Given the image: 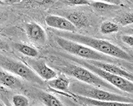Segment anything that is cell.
I'll return each mask as SVG.
<instances>
[{"label":"cell","mask_w":133,"mask_h":106,"mask_svg":"<svg viewBox=\"0 0 133 106\" xmlns=\"http://www.w3.org/2000/svg\"><path fill=\"white\" fill-rule=\"evenodd\" d=\"M54 33L56 35L88 46L100 53L107 55L110 57L121 59L126 61L133 60L131 56L128 54L125 51L107 40L85 36L76 33V32L56 30L54 31Z\"/></svg>","instance_id":"cell-1"},{"label":"cell","mask_w":133,"mask_h":106,"mask_svg":"<svg viewBox=\"0 0 133 106\" xmlns=\"http://www.w3.org/2000/svg\"><path fill=\"white\" fill-rule=\"evenodd\" d=\"M70 90L71 93L77 95L88 97L95 100L108 101V102H119L125 103H133V99L129 97L123 96L114 93L108 92L102 88L97 87L82 81H75L71 83Z\"/></svg>","instance_id":"cell-2"},{"label":"cell","mask_w":133,"mask_h":106,"mask_svg":"<svg viewBox=\"0 0 133 106\" xmlns=\"http://www.w3.org/2000/svg\"><path fill=\"white\" fill-rule=\"evenodd\" d=\"M54 40L65 52H67L75 56L93 61H104L113 62L114 60L107 55L100 53L93 48L81 43L65 39L62 37L55 34Z\"/></svg>","instance_id":"cell-3"},{"label":"cell","mask_w":133,"mask_h":106,"mask_svg":"<svg viewBox=\"0 0 133 106\" xmlns=\"http://www.w3.org/2000/svg\"><path fill=\"white\" fill-rule=\"evenodd\" d=\"M59 70H61L63 73L75 77L82 82L102 88L112 93H119L118 89L114 87L85 66L83 67L75 65H67L66 66H61L60 68H59Z\"/></svg>","instance_id":"cell-4"},{"label":"cell","mask_w":133,"mask_h":106,"mask_svg":"<svg viewBox=\"0 0 133 106\" xmlns=\"http://www.w3.org/2000/svg\"><path fill=\"white\" fill-rule=\"evenodd\" d=\"M0 65L3 70L17 75L18 76L32 83L43 85V79L30 67L20 61L1 55Z\"/></svg>","instance_id":"cell-5"},{"label":"cell","mask_w":133,"mask_h":106,"mask_svg":"<svg viewBox=\"0 0 133 106\" xmlns=\"http://www.w3.org/2000/svg\"><path fill=\"white\" fill-rule=\"evenodd\" d=\"M72 59L76 62L85 66V68L90 70L91 71L93 72L102 77L103 80L107 81L111 85H113L116 88L118 89L119 90L122 91L126 92L128 93H133V82L125 77L122 76H118V75L110 73V72L105 71L103 69L100 68L95 65H92L88 61L79 59L73 57Z\"/></svg>","instance_id":"cell-6"},{"label":"cell","mask_w":133,"mask_h":106,"mask_svg":"<svg viewBox=\"0 0 133 106\" xmlns=\"http://www.w3.org/2000/svg\"><path fill=\"white\" fill-rule=\"evenodd\" d=\"M26 62L43 80L50 81L57 76L56 71L49 67L43 60L31 57L27 59Z\"/></svg>","instance_id":"cell-7"},{"label":"cell","mask_w":133,"mask_h":106,"mask_svg":"<svg viewBox=\"0 0 133 106\" xmlns=\"http://www.w3.org/2000/svg\"><path fill=\"white\" fill-rule=\"evenodd\" d=\"M46 24L50 27L60 31L76 32L77 28L66 18L55 15H48L44 19Z\"/></svg>","instance_id":"cell-8"},{"label":"cell","mask_w":133,"mask_h":106,"mask_svg":"<svg viewBox=\"0 0 133 106\" xmlns=\"http://www.w3.org/2000/svg\"><path fill=\"white\" fill-rule=\"evenodd\" d=\"M74 94V93H73ZM72 99L76 100L77 103L82 105L88 106H133V103H125L119 102H108V101L95 100L88 97L73 94Z\"/></svg>","instance_id":"cell-9"},{"label":"cell","mask_w":133,"mask_h":106,"mask_svg":"<svg viewBox=\"0 0 133 106\" xmlns=\"http://www.w3.org/2000/svg\"><path fill=\"white\" fill-rule=\"evenodd\" d=\"M26 33L29 39L33 43L44 44L46 41V34L41 25L35 22L28 23L25 25Z\"/></svg>","instance_id":"cell-10"},{"label":"cell","mask_w":133,"mask_h":106,"mask_svg":"<svg viewBox=\"0 0 133 106\" xmlns=\"http://www.w3.org/2000/svg\"><path fill=\"white\" fill-rule=\"evenodd\" d=\"M88 62H90L92 65L103 69V70L107 71L110 73L118 75V76H122V77H125L128 80H130L133 82V74L131 73H129V72H127L123 69L116 66L114 64L111 62H104V61H93V60H88Z\"/></svg>","instance_id":"cell-11"},{"label":"cell","mask_w":133,"mask_h":106,"mask_svg":"<svg viewBox=\"0 0 133 106\" xmlns=\"http://www.w3.org/2000/svg\"><path fill=\"white\" fill-rule=\"evenodd\" d=\"M48 86L56 90L66 93H71L70 90L71 81L65 75H60L56 78L48 81Z\"/></svg>","instance_id":"cell-12"},{"label":"cell","mask_w":133,"mask_h":106,"mask_svg":"<svg viewBox=\"0 0 133 106\" xmlns=\"http://www.w3.org/2000/svg\"><path fill=\"white\" fill-rule=\"evenodd\" d=\"M1 84L12 89H17L21 87V81L17 77L3 70L0 71Z\"/></svg>","instance_id":"cell-13"},{"label":"cell","mask_w":133,"mask_h":106,"mask_svg":"<svg viewBox=\"0 0 133 106\" xmlns=\"http://www.w3.org/2000/svg\"><path fill=\"white\" fill-rule=\"evenodd\" d=\"M66 18L76 27V28L85 27L89 24L88 17L83 12L73 11L66 15Z\"/></svg>","instance_id":"cell-14"},{"label":"cell","mask_w":133,"mask_h":106,"mask_svg":"<svg viewBox=\"0 0 133 106\" xmlns=\"http://www.w3.org/2000/svg\"><path fill=\"white\" fill-rule=\"evenodd\" d=\"M91 7L98 12H104L109 11H113L119 8V5L111 4L103 2H93L90 4Z\"/></svg>","instance_id":"cell-15"},{"label":"cell","mask_w":133,"mask_h":106,"mask_svg":"<svg viewBox=\"0 0 133 106\" xmlns=\"http://www.w3.org/2000/svg\"><path fill=\"white\" fill-rule=\"evenodd\" d=\"M41 100L47 106H63L62 102L52 94L47 93H43L40 96Z\"/></svg>","instance_id":"cell-16"},{"label":"cell","mask_w":133,"mask_h":106,"mask_svg":"<svg viewBox=\"0 0 133 106\" xmlns=\"http://www.w3.org/2000/svg\"><path fill=\"white\" fill-rule=\"evenodd\" d=\"M15 48L22 54L30 57H36L38 55V52L36 49L30 46L26 45L24 44H15Z\"/></svg>","instance_id":"cell-17"},{"label":"cell","mask_w":133,"mask_h":106,"mask_svg":"<svg viewBox=\"0 0 133 106\" xmlns=\"http://www.w3.org/2000/svg\"><path fill=\"white\" fill-rule=\"evenodd\" d=\"M119 30V25L113 22L106 21L103 22L100 27V31L103 34H104L117 33Z\"/></svg>","instance_id":"cell-18"},{"label":"cell","mask_w":133,"mask_h":106,"mask_svg":"<svg viewBox=\"0 0 133 106\" xmlns=\"http://www.w3.org/2000/svg\"><path fill=\"white\" fill-rule=\"evenodd\" d=\"M25 2L32 7H42L51 5L53 0H25Z\"/></svg>","instance_id":"cell-19"},{"label":"cell","mask_w":133,"mask_h":106,"mask_svg":"<svg viewBox=\"0 0 133 106\" xmlns=\"http://www.w3.org/2000/svg\"><path fill=\"white\" fill-rule=\"evenodd\" d=\"M117 22L123 26L133 24V12L124 14L117 19Z\"/></svg>","instance_id":"cell-20"},{"label":"cell","mask_w":133,"mask_h":106,"mask_svg":"<svg viewBox=\"0 0 133 106\" xmlns=\"http://www.w3.org/2000/svg\"><path fill=\"white\" fill-rule=\"evenodd\" d=\"M12 102L15 106H28L29 105L28 98L20 94L14 96L12 98Z\"/></svg>","instance_id":"cell-21"},{"label":"cell","mask_w":133,"mask_h":106,"mask_svg":"<svg viewBox=\"0 0 133 106\" xmlns=\"http://www.w3.org/2000/svg\"><path fill=\"white\" fill-rule=\"evenodd\" d=\"M66 2L73 5H90L89 0H65Z\"/></svg>","instance_id":"cell-22"},{"label":"cell","mask_w":133,"mask_h":106,"mask_svg":"<svg viewBox=\"0 0 133 106\" xmlns=\"http://www.w3.org/2000/svg\"><path fill=\"white\" fill-rule=\"evenodd\" d=\"M121 40L125 44L133 47V35H123L121 37Z\"/></svg>","instance_id":"cell-23"},{"label":"cell","mask_w":133,"mask_h":106,"mask_svg":"<svg viewBox=\"0 0 133 106\" xmlns=\"http://www.w3.org/2000/svg\"><path fill=\"white\" fill-rule=\"evenodd\" d=\"M95 2H107V3H111V4L116 5H119L121 4V0H95Z\"/></svg>","instance_id":"cell-24"},{"label":"cell","mask_w":133,"mask_h":106,"mask_svg":"<svg viewBox=\"0 0 133 106\" xmlns=\"http://www.w3.org/2000/svg\"><path fill=\"white\" fill-rule=\"evenodd\" d=\"M2 1L9 4H15V3H20L22 0H2Z\"/></svg>","instance_id":"cell-25"},{"label":"cell","mask_w":133,"mask_h":106,"mask_svg":"<svg viewBox=\"0 0 133 106\" xmlns=\"http://www.w3.org/2000/svg\"><path fill=\"white\" fill-rule=\"evenodd\" d=\"M125 31L128 34H133V27L132 28H127V29H125Z\"/></svg>","instance_id":"cell-26"},{"label":"cell","mask_w":133,"mask_h":106,"mask_svg":"<svg viewBox=\"0 0 133 106\" xmlns=\"http://www.w3.org/2000/svg\"><path fill=\"white\" fill-rule=\"evenodd\" d=\"M128 68H129V70H130L131 71H133V65H129Z\"/></svg>","instance_id":"cell-27"}]
</instances>
